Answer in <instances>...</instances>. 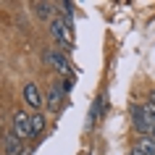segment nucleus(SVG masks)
I'll list each match as a JSON object with an SVG mask.
<instances>
[{"instance_id":"obj_8","label":"nucleus","mask_w":155,"mask_h":155,"mask_svg":"<svg viewBox=\"0 0 155 155\" xmlns=\"http://www.w3.org/2000/svg\"><path fill=\"white\" fill-rule=\"evenodd\" d=\"M34 11H37V16L40 18H50L53 21V11H55V3H34Z\"/></svg>"},{"instance_id":"obj_2","label":"nucleus","mask_w":155,"mask_h":155,"mask_svg":"<svg viewBox=\"0 0 155 155\" xmlns=\"http://www.w3.org/2000/svg\"><path fill=\"white\" fill-rule=\"evenodd\" d=\"M50 34H53V40L58 45H63L66 50H74V29L63 16H55L50 21Z\"/></svg>"},{"instance_id":"obj_10","label":"nucleus","mask_w":155,"mask_h":155,"mask_svg":"<svg viewBox=\"0 0 155 155\" xmlns=\"http://www.w3.org/2000/svg\"><path fill=\"white\" fill-rule=\"evenodd\" d=\"M137 147H139L145 155H155V137H142Z\"/></svg>"},{"instance_id":"obj_7","label":"nucleus","mask_w":155,"mask_h":155,"mask_svg":"<svg viewBox=\"0 0 155 155\" xmlns=\"http://www.w3.org/2000/svg\"><path fill=\"white\" fill-rule=\"evenodd\" d=\"M63 92H66L63 84H53L50 87V92H48V108L50 110H58V108L63 105Z\"/></svg>"},{"instance_id":"obj_12","label":"nucleus","mask_w":155,"mask_h":155,"mask_svg":"<svg viewBox=\"0 0 155 155\" xmlns=\"http://www.w3.org/2000/svg\"><path fill=\"white\" fill-rule=\"evenodd\" d=\"M129 155H145V153H142V150H139V147H134V150H131Z\"/></svg>"},{"instance_id":"obj_6","label":"nucleus","mask_w":155,"mask_h":155,"mask_svg":"<svg viewBox=\"0 0 155 155\" xmlns=\"http://www.w3.org/2000/svg\"><path fill=\"white\" fill-rule=\"evenodd\" d=\"M24 103H26L29 108H34V110L45 103V100H42V92H40V87H37V84L29 82V84L24 87Z\"/></svg>"},{"instance_id":"obj_9","label":"nucleus","mask_w":155,"mask_h":155,"mask_svg":"<svg viewBox=\"0 0 155 155\" xmlns=\"http://www.w3.org/2000/svg\"><path fill=\"white\" fill-rule=\"evenodd\" d=\"M45 126H48V124H45V116L34 110L32 113V137H40L42 131H45Z\"/></svg>"},{"instance_id":"obj_11","label":"nucleus","mask_w":155,"mask_h":155,"mask_svg":"<svg viewBox=\"0 0 155 155\" xmlns=\"http://www.w3.org/2000/svg\"><path fill=\"white\" fill-rule=\"evenodd\" d=\"M61 8H63V18L71 24V18H74V5H71V3H61Z\"/></svg>"},{"instance_id":"obj_5","label":"nucleus","mask_w":155,"mask_h":155,"mask_svg":"<svg viewBox=\"0 0 155 155\" xmlns=\"http://www.w3.org/2000/svg\"><path fill=\"white\" fill-rule=\"evenodd\" d=\"M3 150H5V155H21V153H24V147H21V137H18L13 129L3 137Z\"/></svg>"},{"instance_id":"obj_3","label":"nucleus","mask_w":155,"mask_h":155,"mask_svg":"<svg viewBox=\"0 0 155 155\" xmlns=\"http://www.w3.org/2000/svg\"><path fill=\"white\" fill-rule=\"evenodd\" d=\"M45 61H48L53 68H55L58 74H63L66 79H74L76 74H74L71 63H68V58H66V53H58V50H45Z\"/></svg>"},{"instance_id":"obj_1","label":"nucleus","mask_w":155,"mask_h":155,"mask_svg":"<svg viewBox=\"0 0 155 155\" xmlns=\"http://www.w3.org/2000/svg\"><path fill=\"white\" fill-rule=\"evenodd\" d=\"M129 113H131V124H134V129L142 131L145 137H155V108L153 105L131 103V105H129Z\"/></svg>"},{"instance_id":"obj_13","label":"nucleus","mask_w":155,"mask_h":155,"mask_svg":"<svg viewBox=\"0 0 155 155\" xmlns=\"http://www.w3.org/2000/svg\"><path fill=\"white\" fill-rule=\"evenodd\" d=\"M150 105H153V108H155V90H153V92H150Z\"/></svg>"},{"instance_id":"obj_14","label":"nucleus","mask_w":155,"mask_h":155,"mask_svg":"<svg viewBox=\"0 0 155 155\" xmlns=\"http://www.w3.org/2000/svg\"><path fill=\"white\" fill-rule=\"evenodd\" d=\"M21 155H32V150H24V153H21Z\"/></svg>"},{"instance_id":"obj_4","label":"nucleus","mask_w":155,"mask_h":155,"mask_svg":"<svg viewBox=\"0 0 155 155\" xmlns=\"http://www.w3.org/2000/svg\"><path fill=\"white\" fill-rule=\"evenodd\" d=\"M13 131H16L21 139L32 137V113H26V110H16V113H13Z\"/></svg>"}]
</instances>
